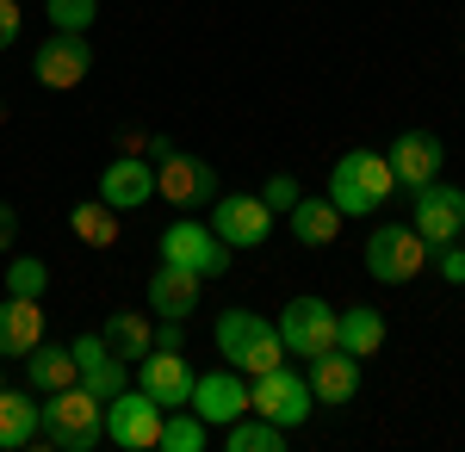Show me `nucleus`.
<instances>
[{"label": "nucleus", "instance_id": "obj_1", "mask_svg": "<svg viewBox=\"0 0 465 452\" xmlns=\"http://www.w3.org/2000/svg\"><path fill=\"white\" fill-rule=\"evenodd\" d=\"M100 434H106V403L94 390L69 384V390L37 397V440H50L56 452H94Z\"/></svg>", "mask_w": 465, "mask_h": 452}, {"label": "nucleus", "instance_id": "obj_2", "mask_svg": "<svg viewBox=\"0 0 465 452\" xmlns=\"http://www.w3.org/2000/svg\"><path fill=\"white\" fill-rule=\"evenodd\" d=\"M391 192H397V174L379 149H348L329 168V205L341 211V217H372V211H385Z\"/></svg>", "mask_w": 465, "mask_h": 452}, {"label": "nucleus", "instance_id": "obj_3", "mask_svg": "<svg viewBox=\"0 0 465 452\" xmlns=\"http://www.w3.org/2000/svg\"><path fill=\"white\" fill-rule=\"evenodd\" d=\"M212 335H217V353H223V366H236V372H273V366L286 359V341H280V329H273L267 316H254V310H223Z\"/></svg>", "mask_w": 465, "mask_h": 452}, {"label": "nucleus", "instance_id": "obj_4", "mask_svg": "<svg viewBox=\"0 0 465 452\" xmlns=\"http://www.w3.org/2000/svg\"><path fill=\"white\" fill-rule=\"evenodd\" d=\"M249 409L254 416H267V421H280V427H304L311 421V409H317V397H311V378L298 372V366H273V372H254L249 384Z\"/></svg>", "mask_w": 465, "mask_h": 452}, {"label": "nucleus", "instance_id": "obj_5", "mask_svg": "<svg viewBox=\"0 0 465 452\" xmlns=\"http://www.w3.org/2000/svg\"><path fill=\"white\" fill-rule=\"evenodd\" d=\"M366 273L379 285H410V279L429 273V242L410 223H379L366 236Z\"/></svg>", "mask_w": 465, "mask_h": 452}, {"label": "nucleus", "instance_id": "obj_6", "mask_svg": "<svg viewBox=\"0 0 465 452\" xmlns=\"http://www.w3.org/2000/svg\"><path fill=\"white\" fill-rule=\"evenodd\" d=\"M162 260H168V267H186V273H199V279L230 273V248L217 242L212 223H193V217H180V223L162 230Z\"/></svg>", "mask_w": 465, "mask_h": 452}, {"label": "nucleus", "instance_id": "obj_7", "mask_svg": "<svg viewBox=\"0 0 465 452\" xmlns=\"http://www.w3.org/2000/svg\"><path fill=\"white\" fill-rule=\"evenodd\" d=\"M162 403L149 397V390H118V397H106V440L112 447H124V452H149L155 440H162Z\"/></svg>", "mask_w": 465, "mask_h": 452}, {"label": "nucleus", "instance_id": "obj_8", "mask_svg": "<svg viewBox=\"0 0 465 452\" xmlns=\"http://www.w3.org/2000/svg\"><path fill=\"white\" fill-rule=\"evenodd\" d=\"M410 230H416V236H422L429 248L460 242V230H465V192L453 186V180H429V186H416Z\"/></svg>", "mask_w": 465, "mask_h": 452}, {"label": "nucleus", "instance_id": "obj_9", "mask_svg": "<svg viewBox=\"0 0 465 452\" xmlns=\"http://www.w3.org/2000/svg\"><path fill=\"white\" fill-rule=\"evenodd\" d=\"M280 341H286V359H317V353L335 348V310L322 304V298H292L286 310H280Z\"/></svg>", "mask_w": 465, "mask_h": 452}, {"label": "nucleus", "instance_id": "obj_10", "mask_svg": "<svg viewBox=\"0 0 465 452\" xmlns=\"http://www.w3.org/2000/svg\"><path fill=\"white\" fill-rule=\"evenodd\" d=\"M273 211L261 205V192H217L212 199V230L223 248H261L273 236Z\"/></svg>", "mask_w": 465, "mask_h": 452}, {"label": "nucleus", "instance_id": "obj_11", "mask_svg": "<svg viewBox=\"0 0 465 452\" xmlns=\"http://www.w3.org/2000/svg\"><path fill=\"white\" fill-rule=\"evenodd\" d=\"M87 69H94V44H87V32H50L44 44H37V56H32V74L50 87V93L81 87Z\"/></svg>", "mask_w": 465, "mask_h": 452}, {"label": "nucleus", "instance_id": "obj_12", "mask_svg": "<svg viewBox=\"0 0 465 452\" xmlns=\"http://www.w3.org/2000/svg\"><path fill=\"white\" fill-rule=\"evenodd\" d=\"M155 192L168 199L174 211H199L217 199V174L212 162H199V155H168V162H155Z\"/></svg>", "mask_w": 465, "mask_h": 452}, {"label": "nucleus", "instance_id": "obj_13", "mask_svg": "<svg viewBox=\"0 0 465 452\" xmlns=\"http://www.w3.org/2000/svg\"><path fill=\"white\" fill-rule=\"evenodd\" d=\"M385 162H391V174H397V186H429V180H440L447 174V142L434 137V131H403V137L385 149Z\"/></svg>", "mask_w": 465, "mask_h": 452}, {"label": "nucleus", "instance_id": "obj_14", "mask_svg": "<svg viewBox=\"0 0 465 452\" xmlns=\"http://www.w3.org/2000/svg\"><path fill=\"white\" fill-rule=\"evenodd\" d=\"M137 366H143V372H137V390H149L162 409H186V403H193V378H199V372H193L174 348H149Z\"/></svg>", "mask_w": 465, "mask_h": 452}, {"label": "nucleus", "instance_id": "obj_15", "mask_svg": "<svg viewBox=\"0 0 465 452\" xmlns=\"http://www.w3.org/2000/svg\"><path fill=\"white\" fill-rule=\"evenodd\" d=\"M74 372H81V390H94L100 403L106 397H118L124 384H131V359H118V353L106 348V335H74Z\"/></svg>", "mask_w": 465, "mask_h": 452}, {"label": "nucleus", "instance_id": "obj_16", "mask_svg": "<svg viewBox=\"0 0 465 452\" xmlns=\"http://www.w3.org/2000/svg\"><path fill=\"white\" fill-rule=\"evenodd\" d=\"M186 409H199L205 421H223V427H230L236 416H249V378H242L236 366H230V372H199Z\"/></svg>", "mask_w": 465, "mask_h": 452}, {"label": "nucleus", "instance_id": "obj_17", "mask_svg": "<svg viewBox=\"0 0 465 452\" xmlns=\"http://www.w3.org/2000/svg\"><path fill=\"white\" fill-rule=\"evenodd\" d=\"M100 199L112 211H137L155 199V162L149 155H118L106 162V174H100Z\"/></svg>", "mask_w": 465, "mask_h": 452}, {"label": "nucleus", "instance_id": "obj_18", "mask_svg": "<svg viewBox=\"0 0 465 452\" xmlns=\"http://www.w3.org/2000/svg\"><path fill=\"white\" fill-rule=\"evenodd\" d=\"M44 329L50 322H44V304L37 298H13V291L0 298V359H25L44 341Z\"/></svg>", "mask_w": 465, "mask_h": 452}, {"label": "nucleus", "instance_id": "obj_19", "mask_svg": "<svg viewBox=\"0 0 465 452\" xmlns=\"http://www.w3.org/2000/svg\"><path fill=\"white\" fill-rule=\"evenodd\" d=\"M199 285H205L199 273H186V267H168V260H162V273H149V310L168 316V322H186V316L199 310Z\"/></svg>", "mask_w": 465, "mask_h": 452}, {"label": "nucleus", "instance_id": "obj_20", "mask_svg": "<svg viewBox=\"0 0 465 452\" xmlns=\"http://www.w3.org/2000/svg\"><path fill=\"white\" fill-rule=\"evenodd\" d=\"M304 378H311V397H317V403H348V397L360 390V359L348 348H329V353L311 359Z\"/></svg>", "mask_w": 465, "mask_h": 452}, {"label": "nucleus", "instance_id": "obj_21", "mask_svg": "<svg viewBox=\"0 0 465 452\" xmlns=\"http://www.w3.org/2000/svg\"><path fill=\"white\" fill-rule=\"evenodd\" d=\"M25 384H32L37 397L81 384V372H74V348L69 341H37V348L25 353Z\"/></svg>", "mask_w": 465, "mask_h": 452}, {"label": "nucleus", "instance_id": "obj_22", "mask_svg": "<svg viewBox=\"0 0 465 452\" xmlns=\"http://www.w3.org/2000/svg\"><path fill=\"white\" fill-rule=\"evenodd\" d=\"M335 348H348L354 359H372V353L385 348V316L372 310V304H348V310H335Z\"/></svg>", "mask_w": 465, "mask_h": 452}, {"label": "nucleus", "instance_id": "obj_23", "mask_svg": "<svg viewBox=\"0 0 465 452\" xmlns=\"http://www.w3.org/2000/svg\"><path fill=\"white\" fill-rule=\"evenodd\" d=\"M286 230L298 236V248H329L341 236V211L329 205V199H298L286 211Z\"/></svg>", "mask_w": 465, "mask_h": 452}, {"label": "nucleus", "instance_id": "obj_24", "mask_svg": "<svg viewBox=\"0 0 465 452\" xmlns=\"http://www.w3.org/2000/svg\"><path fill=\"white\" fill-rule=\"evenodd\" d=\"M100 335H106V348L118 353V359H131V366L155 348V322H149L143 310H112L106 322H100Z\"/></svg>", "mask_w": 465, "mask_h": 452}, {"label": "nucleus", "instance_id": "obj_25", "mask_svg": "<svg viewBox=\"0 0 465 452\" xmlns=\"http://www.w3.org/2000/svg\"><path fill=\"white\" fill-rule=\"evenodd\" d=\"M37 440V390H6L0 384V452Z\"/></svg>", "mask_w": 465, "mask_h": 452}, {"label": "nucleus", "instance_id": "obj_26", "mask_svg": "<svg viewBox=\"0 0 465 452\" xmlns=\"http://www.w3.org/2000/svg\"><path fill=\"white\" fill-rule=\"evenodd\" d=\"M286 440H292V434L280 427V421H267V416H261V421L236 416L230 427H223V447H230V452H286Z\"/></svg>", "mask_w": 465, "mask_h": 452}, {"label": "nucleus", "instance_id": "obj_27", "mask_svg": "<svg viewBox=\"0 0 465 452\" xmlns=\"http://www.w3.org/2000/svg\"><path fill=\"white\" fill-rule=\"evenodd\" d=\"M69 230H74V242H87V248H112L118 242V211L106 199H87V205L69 211Z\"/></svg>", "mask_w": 465, "mask_h": 452}, {"label": "nucleus", "instance_id": "obj_28", "mask_svg": "<svg viewBox=\"0 0 465 452\" xmlns=\"http://www.w3.org/2000/svg\"><path fill=\"white\" fill-rule=\"evenodd\" d=\"M205 440H212V421L199 416V409H193V416H162V440H155V447L162 452H205Z\"/></svg>", "mask_w": 465, "mask_h": 452}, {"label": "nucleus", "instance_id": "obj_29", "mask_svg": "<svg viewBox=\"0 0 465 452\" xmlns=\"http://www.w3.org/2000/svg\"><path fill=\"white\" fill-rule=\"evenodd\" d=\"M6 291L13 298H44V285H50V267L37 260V254H19V260H6Z\"/></svg>", "mask_w": 465, "mask_h": 452}, {"label": "nucleus", "instance_id": "obj_30", "mask_svg": "<svg viewBox=\"0 0 465 452\" xmlns=\"http://www.w3.org/2000/svg\"><path fill=\"white\" fill-rule=\"evenodd\" d=\"M100 19V0H50V25L56 32H87Z\"/></svg>", "mask_w": 465, "mask_h": 452}, {"label": "nucleus", "instance_id": "obj_31", "mask_svg": "<svg viewBox=\"0 0 465 452\" xmlns=\"http://www.w3.org/2000/svg\"><path fill=\"white\" fill-rule=\"evenodd\" d=\"M298 199H304V192H298V180H292V174H267V186H261V205L273 211V217H286Z\"/></svg>", "mask_w": 465, "mask_h": 452}, {"label": "nucleus", "instance_id": "obj_32", "mask_svg": "<svg viewBox=\"0 0 465 452\" xmlns=\"http://www.w3.org/2000/svg\"><path fill=\"white\" fill-rule=\"evenodd\" d=\"M429 273H440L447 285H465V248H460V242L429 248Z\"/></svg>", "mask_w": 465, "mask_h": 452}, {"label": "nucleus", "instance_id": "obj_33", "mask_svg": "<svg viewBox=\"0 0 465 452\" xmlns=\"http://www.w3.org/2000/svg\"><path fill=\"white\" fill-rule=\"evenodd\" d=\"M19 25H25V19H19V0H0V50L19 44Z\"/></svg>", "mask_w": 465, "mask_h": 452}, {"label": "nucleus", "instance_id": "obj_34", "mask_svg": "<svg viewBox=\"0 0 465 452\" xmlns=\"http://www.w3.org/2000/svg\"><path fill=\"white\" fill-rule=\"evenodd\" d=\"M13 236H19V211L0 199V248H13Z\"/></svg>", "mask_w": 465, "mask_h": 452}, {"label": "nucleus", "instance_id": "obj_35", "mask_svg": "<svg viewBox=\"0 0 465 452\" xmlns=\"http://www.w3.org/2000/svg\"><path fill=\"white\" fill-rule=\"evenodd\" d=\"M143 155H149V162H168V155H174V142H168V137H149Z\"/></svg>", "mask_w": 465, "mask_h": 452}, {"label": "nucleus", "instance_id": "obj_36", "mask_svg": "<svg viewBox=\"0 0 465 452\" xmlns=\"http://www.w3.org/2000/svg\"><path fill=\"white\" fill-rule=\"evenodd\" d=\"M460 248H465V230H460Z\"/></svg>", "mask_w": 465, "mask_h": 452}, {"label": "nucleus", "instance_id": "obj_37", "mask_svg": "<svg viewBox=\"0 0 465 452\" xmlns=\"http://www.w3.org/2000/svg\"><path fill=\"white\" fill-rule=\"evenodd\" d=\"M460 56H465V44H460Z\"/></svg>", "mask_w": 465, "mask_h": 452}]
</instances>
